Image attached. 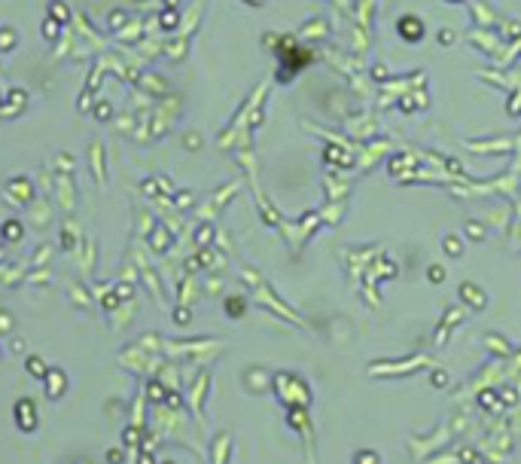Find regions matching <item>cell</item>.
I'll list each match as a JSON object with an SVG mask.
<instances>
[{
	"label": "cell",
	"instance_id": "1",
	"mask_svg": "<svg viewBox=\"0 0 521 464\" xmlns=\"http://www.w3.org/2000/svg\"><path fill=\"white\" fill-rule=\"evenodd\" d=\"M400 31L405 34V40H411V43H415V40H421V28H418V19H411V15L400 22Z\"/></svg>",
	"mask_w": 521,
	"mask_h": 464
},
{
	"label": "cell",
	"instance_id": "2",
	"mask_svg": "<svg viewBox=\"0 0 521 464\" xmlns=\"http://www.w3.org/2000/svg\"><path fill=\"white\" fill-rule=\"evenodd\" d=\"M354 464H378V455L375 452H369V449H363L360 455H357V461Z\"/></svg>",
	"mask_w": 521,
	"mask_h": 464
},
{
	"label": "cell",
	"instance_id": "3",
	"mask_svg": "<svg viewBox=\"0 0 521 464\" xmlns=\"http://www.w3.org/2000/svg\"><path fill=\"white\" fill-rule=\"evenodd\" d=\"M451 247V254H460V241L457 238H445V251Z\"/></svg>",
	"mask_w": 521,
	"mask_h": 464
}]
</instances>
